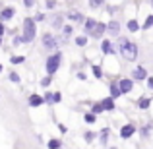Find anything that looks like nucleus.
I'll return each instance as SVG.
<instances>
[{
	"label": "nucleus",
	"instance_id": "obj_24",
	"mask_svg": "<svg viewBox=\"0 0 153 149\" xmlns=\"http://www.w3.org/2000/svg\"><path fill=\"white\" fill-rule=\"evenodd\" d=\"M85 43H87V39H85V37H78V39H76V45H78V47H83Z\"/></svg>",
	"mask_w": 153,
	"mask_h": 149
},
{
	"label": "nucleus",
	"instance_id": "obj_21",
	"mask_svg": "<svg viewBox=\"0 0 153 149\" xmlns=\"http://www.w3.org/2000/svg\"><path fill=\"white\" fill-rule=\"evenodd\" d=\"M153 27V16H149V18L146 19V25H143V29H151Z\"/></svg>",
	"mask_w": 153,
	"mask_h": 149
},
{
	"label": "nucleus",
	"instance_id": "obj_33",
	"mask_svg": "<svg viewBox=\"0 0 153 149\" xmlns=\"http://www.w3.org/2000/svg\"><path fill=\"white\" fill-rule=\"evenodd\" d=\"M54 6H56L54 0H49V2H47V8H54Z\"/></svg>",
	"mask_w": 153,
	"mask_h": 149
},
{
	"label": "nucleus",
	"instance_id": "obj_18",
	"mask_svg": "<svg viewBox=\"0 0 153 149\" xmlns=\"http://www.w3.org/2000/svg\"><path fill=\"white\" fill-rule=\"evenodd\" d=\"M83 120H85L87 124H93V122H95V120H97V118H95V114H93V112H91V114H85V116H83Z\"/></svg>",
	"mask_w": 153,
	"mask_h": 149
},
{
	"label": "nucleus",
	"instance_id": "obj_34",
	"mask_svg": "<svg viewBox=\"0 0 153 149\" xmlns=\"http://www.w3.org/2000/svg\"><path fill=\"white\" fill-rule=\"evenodd\" d=\"M147 87L153 89V78H147Z\"/></svg>",
	"mask_w": 153,
	"mask_h": 149
},
{
	"label": "nucleus",
	"instance_id": "obj_8",
	"mask_svg": "<svg viewBox=\"0 0 153 149\" xmlns=\"http://www.w3.org/2000/svg\"><path fill=\"white\" fill-rule=\"evenodd\" d=\"M101 107H103V110H112V108H114V99L107 97L105 101H101Z\"/></svg>",
	"mask_w": 153,
	"mask_h": 149
},
{
	"label": "nucleus",
	"instance_id": "obj_27",
	"mask_svg": "<svg viewBox=\"0 0 153 149\" xmlns=\"http://www.w3.org/2000/svg\"><path fill=\"white\" fill-rule=\"evenodd\" d=\"M52 25H54V27H60V25H62V18H54V19H52Z\"/></svg>",
	"mask_w": 153,
	"mask_h": 149
},
{
	"label": "nucleus",
	"instance_id": "obj_14",
	"mask_svg": "<svg viewBox=\"0 0 153 149\" xmlns=\"http://www.w3.org/2000/svg\"><path fill=\"white\" fill-rule=\"evenodd\" d=\"M95 19H87L85 21V25H83V29H85V33H91V29H93V25H95Z\"/></svg>",
	"mask_w": 153,
	"mask_h": 149
},
{
	"label": "nucleus",
	"instance_id": "obj_10",
	"mask_svg": "<svg viewBox=\"0 0 153 149\" xmlns=\"http://www.w3.org/2000/svg\"><path fill=\"white\" fill-rule=\"evenodd\" d=\"M132 74H134V78H136V79H143V78L147 76V74H146V70H143L142 66H138L134 72H132Z\"/></svg>",
	"mask_w": 153,
	"mask_h": 149
},
{
	"label": "nucleus",
	"instance_id": "obj_7",
	"mask_svg": "<svg viewBox=\"0 0 153 149\" xmlns=\"http://www.w3.org/2000/svg\"><path fill=\"white\" fill-rule=\"evenodd\" d=\"M134 132H136V128L132 126V124H126V126H122V130H120V136H122L124 139H128Z\"/></svg>",
	"mask_w": 153,
	"mask_h": 149
},
{
	"label": "nucleus",
	"instance_id": "obj_26",
	"mask_svg": "<svg viewBox=\"0 0 153 149\" xmlns=\"http://www.w3.org/2000/svg\"><path fill=\"white\" fill-rule=\"evenodd\" d=\"M23 60H25L23 56H14V58H12V64H22Z\"/></svg>",
	"mask_w": 153,
	"mask_h": 149
},
{
	"label": "nucleus",
	"instance_id": "obj_23",
	"mask_svg": "<svg viewBox=\"0 0 153 149\" xmlns=\"http://www.w3.org/2000/svg\"><path fill=\"white\" fill-rule=\"evenodd\" d=\"M103 2H105V0H89V6H93V8H99Z\"/></svg>",
	"mask_w": 153,
	"mask_h": 149
},
{
	"label": "nucleus",
	"instance_id": "obj_4",
	"mask_svg": "<svg viewBox=\"0 0 153 149\" xmlns=\"http://www.w3.org/2000/svg\"><path fill=\"white\" fill-rule=\"evenodd\" d=\"M56 45H58V43H56V39L52 37L51 33L43 35V47H45V49H56Z\"/></svg>",
	"mask_w": 153,
	"mask_h": 149
},
{
	"label": "nucleus",
	"instance_id": "obj_39",
	"mask_svg": "<svg viewBox=\"0 0 153 149\" xmlns=\"http://www.w3.org/2000/svg\"><path fill=\"white\" fill-rule=\"evenodd\" d=\"M0 72H2V64H0Z\"/></svg>",
	"mask_w": 153,
	"mask_h": 149
},
{
	"label": "nucleus",
	"instance_id": "obj_13",
	"mask_svg": "<svg viewBox=\"0 0 153 149\" xmlns=\"http://www.w3.org/2000/svg\"><path fill=\"white\" fill-rule=\"evenodd\" d=\"M101 50L105 54H108V52H112V47H111V41H103L101 43Z\"/></svg>",
	"mask_w": 153,
	"mask_h": 149
},
{
	"label": "nucleus",
	"instance_id": "obj_40",
	"mask_svg": "<svg viewBox=\"0 0 153 149\" xmlns=\"http://www.w3.org/2000/svg\"><path fill=\"white\" fill-rule=\"evenodd\" d=\"M0 45H2V39H0Z\"/></svg>",
	"mask_w": 153,
	"mask_h": 149
},
{
	"label": "nucleus",
	"instance_id": "obj_20",
	"mask_svg": "<svg viewBox=\"0 0 153 149\" xmlns=\"http://www.w3.org/2000/svg\"><path fill=\"white\" fill-rule=\"evenodd\" d=\"M149 103H151L149 99H146V97H143L142 101H140V108H149Z\"/></svg>",
	"mask_w": 153,
	"mask_h": 149
},
{
	"label": "nucleus",
	"instance_id": "obj_2",
	"mask_svg": "<svg viewBox=\"0 0 153 149\" xmlns=\"http://www.w3.org/2000/svg\"><path fill=\"white\" fill-rule=\"evenodd\" d=\"M35 33H37V29H35V19L27 18L25 21H23V43H29L35 39Z\"/></svg>",
	"mask_w": 153,
	"mask_h": 149
},
{
	"label": "nucleus",
	"instance_id": "obj_32",
	"mask_svg": "<svg viewBox=\"0 0 153 149\" xmlns=\"http://www.w3.org/2000/svg\"><path fill=\"white\" fill-rule=\"evenodd\" d=\"M43 101H47V103H52V93H47V95H45V99H43Z\"/></svg>",
	"mask_w": 153,
	"mask_h": 149
},
{
	"label": "nucleus",
	"instance_id": "obj_17",
	"mask_svg": "<svg viewBox=\"0 0 153 149\" xmlns=\"http://www.w3.org/2000/svg\"><path fill=\"white\" fill-rule=\"evenodd\" d=\"M107 29L111 31V33H118V23H116V21H111V23H108V27H107Z\"/></svg>",
	"mask_w": 153,
	"mask_h": 149
},
{
	"label": "nucleus",
	"instance_id": "obj_1",
	"mask_svg": "<svg viewBox=\"0 0 153 149\" xmlns=\"http://www.w3.org/2000/svg\"><path fill=\"white\" fill-rule=\"evenodd\" d=\"M118 50L126 60H136L138 58V47L128 39H120L118 41Z\"/></svg>",
	"mask_w": 153,
	"mask_h": 149
},
{
	"label": "nucleus",
	"instance_id": "obj_11",
	"mask_svg": "<svg viewBox=\"0 0 153 149\" xmlns=\"http://www.w3.org/2000/svg\"><path fill=\"white\" fill-rule=\"evenodd\" d=\"M29 105H31V107H39V105H43V97H39V95H31V97H29Z\"/></svg>",
	"mask_w": 153,
	"mask_h": 149
},
{
	"label": "nucleus",
	"instance_id": "obj_28",
	"mask_svg": "<svg viewBox=\"0 0 153 149\" xmlns=\"http://www.w3.org/2000/svg\"><path fill=\"white\" fill-rule=\"evenodd\" d=\"M103 110V107H101V103L99 105H93V114H99V112Z\"/></svg>",
	"mask_w": 153,
	"mask_h": 149
},
{
	"label": "nucleus",
	"instance_id": "obj_22",
	"mask_svg": "<svg viewBox=\"0 0 153 149\" xmlns=\"http://www.w3.org/2000/svg\"><path fill=\"white\" fill-rule=\"evenodd\" d=\"M93 74H95V78H103V72L99 66H93Z\"/></svg>",
	"mask_w": 153,
	"mask_h": 149
},
{
	"label": "nucleus",
	"instance_id": "obj_6",
	"mask_svg": "<svg viewBox=\"0 0 153 149\" xmlns=\"http://www.w3.org/2000/svg\"><path fill=\"white\" fill-rule=\"evenodd\" d=\"M116 85H118V89L122 91V93H128V91L134 87V83H132L130 79H120V83H116Z\"/></svg>",
	"mask_w": 153,
	"mask_h": 149
},
{
	"label": "nucleus",
	"instance_id": "obj_19",
	"mask_svg": "<svg viewBox=\"0 0 153 149\" xmlns=\"http://www.w3.org/2000/svg\"><path fill=\"white\" fill-rule=\"evenodd\" d=\"M49 149H60V142H58V139H51V142H49Z\"/></svg>",
	"mask_w": 153,
	"mask_h": 149
},
{
	"label": "nucleus",
	"instance_id": "obj_15",
	"mask_svg": "<svg viewBox=\"0 0 153 149\" xmlns=\"http://www.w3.org/2000/svg\"><path fill=\"white\" fill-rule=\"evenodd\" d=\"M138 29H140L138 21H136V19H130V21H128V31H132V33H134V31H138Z\"/></svg>",
	"mask_w": 153,
	"mask_h": 149
},
{
	"label": "nucleus",
	"instance_id": "obj_30",
	"mask_svg": "<svg viewBox=\"0 0 153 149\" xmlns=\"http://www.w3.org/2000/svg\"><path fill=\"white\" fill-rule=\"evenodd\" d=\"M93 138H95L93 132H87V134H85V142H93Z\"/></svg>",
	"mask_w": 153,
	"mask_h": 149
},
{
	"label": "nucleus",
	"instance_id": "obj_37",
	"mask_svg": "<svg viewBox=\"0 0 153 149\" xmlns=\"http://www.w3.org/2000/svg\"><path fill=\"white\" fill-rule=\"evenodd\" d=\"M49 83H51V78H45V79H43V87H47Z\"/></svg>",
	"mask_w": 153,
	"mask_h": 149
},
{
	"label": "nucleus",
	"instance_id": "obj_3",
	"mask_svg": "<svg viewBox=\"0 0 153 149\" xmlns=\"http://www.w3.org/2000/svg\"><path fill=\"white\" fill-rule=\"evenodd\" d=\"M60 62H62V54L60 52H54V54L49 56V60H47V72H49V76H54L58 72Z\"/></svg>",
	"mask_w": 153,
	"mask_h": 149
},
{
	"label": "nucleus",
	"instance_id": "obj_12",
	"mask_svg": "<svg viewBox=\"0 0 153 149\" xmlns=\"http://www.w3.org/2000/svg\"><path fill=\"white\" fill-rule=\"evenodd\" d=\"M120 93H122V91L118 89V85H116V83H112L111 85V97L114 99V97H120Z\"/></svg>",
	"mask_w": 153,
	"mask_h": 149
},
{
	"label": "nucleus",
	"instance_id": "obj_31",
	"mask_svg": "<svg viewBox=\"0 0 153 149\" xmlns=\"http://www.w3.org/2000/svg\"><path fill=\"white\" fill-rule=\"evenodd\" d=\"M10 82H19V76L16 74V72H12V74H10Z\"/></svg>",
	"mask_w": 153,
	"mask_h": 149
},
{
	"label": "nucleus",
	"instance_id": "obj_25",
	"mask_svg": "<svg viewBox=\"0 0 153 149\" xmlns=\"http://www.w3.org/2000/svg\"><path fill=\"white\" fill-rule=\"evenodd\" d=\"M107 139H108V130H107V128H105V130L101 132V142L105 143V142H107Z\"/></svg>",
	"mask_w": 153,
	"mask_h": 149
},
{
	"label": "nucleus",
	"instance_id": "obj_36",
	"mask_svg": "<svg viewBox=\"0 0 153 149\" xmlns=\"http://www.w3.org/2000/svg\"><path fill=\"white\" fill-rule=\"evenodd\" d=\"M41 19H45V16H43V14H37V16H35V21H41Z\"/></svg>",
	"mask_w": 153,
	"mask_h": 149
},
{
	"label": "nucleus",
	"instance_id": "obj_5",
	"mask_svg": "<svg viewBox=\"0 0 153 149\" xmlns=\"http://www.w3.org/2000/svg\"><path fill=\"white\" fill-rule=\"evenodd\" d=\"M105 29H107V25H105V23H95V25H93V29H91V37H101V35H103V31Z\"/></svg>",
	"mask_w": 153,
	"mask_h": 149
},
{
	"label": "nucleus",
	"instance_id": "obj_16",
	"mask_svg": "<svg viewBox=\"0 0 153 149\" xmlns=\"http://www.w3.org/2000/svg\"><path fill=\"white\" fill-rule=\"evenodd\" d=\"M68 18H70L72 21H82V14H79V12H70Z\"/></svg>",
	"mask_w": 153,
	"mask_h": 149
},
{
	"label": "nucleus",
	"instance_id": "obj_29",
	"mask_svg": "<svg viewBox=\"0 0 153 149\" xmlns=\"http://www.w3.org/2000/svg\"><path fill=\"white\" fill-rule=\"evenodd\" d=\"M60 99H62L60 93H52V103H60Z\"/></svg>",
	"mask_w": 153,
	"mask_h": 149
},
{
	"label": "nucleus",
	"instance_id": "obj_35",
	"mask_svg": "<svg viewBox=\"0 0 153 149\" xmlns=\"http://www.w3.org/2000/svg\"><path fill=\"white\" fill-rule=\"evenodd\" d=\"M23 4H25L27 8H31V6H33V0H23Z\"/></svg>",
	"mask_w": 153,
	"mask_h": 149
},
{
	"label": "nucleus",
	"instance_id": "obj_38",
	"mask_svg": "<svg viewBox=\"0 0 153 149\" xmlns=\"http://www.w3.org/2000/svg\"><path fill=\"white\" fill-rule=\"evenodd\" d=\"M2 33H4V25L0 23V37H2Z\"/></svg>",
	"mask_w": 153,
	"mask_h": 149
},
{
	"label": "nucleus",
	"instance_id": "obj_9",
	"mask_svg": "<svg viewBox=\"0 0 153 149\" xmlns=\"http://www.w3.org/2000/svg\"><path fill=\"white\" fill-rule=\"evenodd\" d=\"M14 14H16L14 8H4V10L0 12V18H2V19H12V18H14Z\"/></svg>",
	"mask_w": 153,
	"mask_h": 149
}]
</instances>
